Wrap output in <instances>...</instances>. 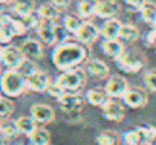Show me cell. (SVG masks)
Masks as SVG:
<instances>
[{
  "instance_id": "obj_1",
  "label": "cell",
  "mask_w": 156,
  "mask_h": 145,
  "mask_svg": "<svg viewBox=\"0 0 156 145\" xmlns=\"http://www.w3.org/2000/svg\"><path fill=\"white\" fill-rule=\"evenodd\" d=\"M86 58H87V50L80 43H61L52 52V63L61 72L75 69Z\"/></svg>"
},
{
  "instance_id": "obj_2",
  "label": "cell",
  "mask_w": 156,
  "mask_h": 145,
  "mask_svg": "<svg viewBox=\"0 0 156 145\" xmlns=\"http://www.w3.org/2000/svg\"><path fill=\"white\" fill-rule=\"evenodd\" d=\"M26 90L25 77L17 70L8 69L0 75V92H3L8 98H17Z\"/></svg>"
},
{
  "instance_id": "obj_3",
  "label": "cell",
  "mask_w": 156,
  "mask_h": 145,
  "mask_svg": "<svg viewBox=\"0 0 156 145\" xmlns=\"http://www.w3.org/2000/svg\"><path fill=\"white\" fill-rule=\"evenodd\" d=\"M84 74L81 69H69L64 70L63 74L55 80V83L60 86L63 92H76L83 84H84Z\"/></svg>"
},
{
  "instance_id": "obj_4",
  "label": "cell",
  "mask_w": 156,
  "mask_h": 145,
  "mask_svg": "<svg viewBox=\"0 0 156 145\" xmlns=\"http://www.w3.org/2000/svg\"><path fill=\"white\" fill-rule=\"evenodd\" d=\"M116 64L121 70L129 72V74H136V72L142 70V67L145 66V60L133 52H122L118 58H116Z\"/></svg>"
},
{
  "instance_id": "obj_5",
  "label": "cell",
  "mask_w": 156,
  "mask_h": 145,
  "mask_svg": "<svg viewBox=\"0 0 156 145\" xmlns=\"http://www.w3.org/2000/svg\"><path fill=\"white\" fill-rule=\"evenodd\" d=\"M122 101L130 109H141L148 102V95L139 87H129L127 92L122 95Z\"/></svg>"
},
{
  "instance_id": "obj_6",
  "label": "cell",
  "mask_w": 156,
  "mask_h": 145,
  "mask_svg": "<svg viewBox=\"0 0 156 145\" xmlns=\"http://www.w3.org/2000/svg\"><path fill=\"white\" fill-rule=\"evenodd\" d=\"M75 37L80 41V44H92L100 37V28L92 22H83L75 32Z\"/></svg>"
},
{
  "instance_id": "obj_7",
  "label": "cell",
  "mask_w": 156,
  "mask_h": 145,
  "mask_svg": "<svg viewBox=\"0 0 156 145\" xmlns=\"http://www.w3.org/2000/svg\"><path fill=\"white\" fill-rule=\"evenodd\" d=\"M25 58V55L22 54L20 47H16V46H5L2 47V54H0V61H2L8 69H17L19 64L22 63V60Z\"/></svg>"
},
{
  "instance_id": "obj_8",
  "label": "cell",
  "mask_w": 156,
  "mask_h": 145,
  "mask_svg": "<svg viewBox=\"0 0 156 145\" xmlns=\"http://www.w3.org/2000/svg\"><path fill=\"white\" fill-rule=\"evenodd\" d=\"M127 89H129V83L121 75L110 77L106 83V87H104L109 98H122V95L127 92Z\"/></svg>"
},
{
  "instance_id": "obj_9",
  "label": "cell",
  "mask_w": 156,
  "mask_h": 145,
  "mask_svg": "<svg viewBox=\"0 0 156 145\" xmlns=\"http://www.w3.org/2000/svg\"><path fill=\"white\" fill-rule=\"evenodd\" d=\"M25 83H26V89L28 90L41 93V92H46L51 80H49V77L44 74V72L35 70L34 74H31V75H28L25 78Z\"/></svg>"
},
{
  "instance_id": "obj_10",
  "label": "cell",
  "mask_w": 156,
  "mask_h": 145,
  "mask_svg": "<svg viewBox=\"0 0 156 145\" xmlns=\"http://www.w3.org/2000/svg\"><path fill=\"white\" fill-rule=\"evenodd\" d=\"M103 116L107 121H113V122H119L124 119V105L115 99H107L103 105Z\"/></svg>"
},
{
  "instance_id": "obj_11",
  "label": "cell",
  "mask_w": 156,
  "mask_h": 145,
  "mask_svg": "<svg viewBox=\"0 0 156 145\" xmlns=\"http://www.w3.org/2000/svg\"><path fill=\"white\" fill-rule=\"evenodd\" d=\"M121 6L116 0H101L97 2V8H95V16L100 19H113L118 12H119Z\"/></svg>"
},
{
  "instance_id": "obj_12",
  "label": "cell",
  "mask_w": 156,
  "mask_h": 145,
  "mask_svg": "<svg viewBox=\"0 0 156 145\" xmlns=\"http://www.w3.org/2000/svg\"><path fill=\"white\" fill-rule=\"evenodd\" d=\"M31 118L40 124H49L55 118V112L52 107L46 104H34L31 107Z\"/></svg>"
},
{
  "instance_id": "obj_13",
  "label": "cell",
  "mask_w": 156,
  "mask_h": 145,
  "mask_svg": "<svg viewBox=\"0 0 156 145\" xmlns=\"http://www.w3.org/2000/svg\"><path fill=\"white\" fill-rule=\"evenodd\" d=\"M147 130L148 127H135L122 134L126 145H147Z\"/></svg>"
},
{
  "instance_id": "obj_14",
  "label": "cell",
  "mask_w": 156,
  "mask_h": 145,
  "mask_svg": "<svg viewBox=\"0 0 156 145\" xmlns=\"http://www.w3.org/2000/svg\"><path fill=\"white\" fill-rule=\"evenodd\" d=\"M60 107L64 112H73L76 109H80L83 104V96L78 95L75 92H64L60 98H58Z\"/></svg>"
},
{
  "instance_id": "obj_15",
  "label": "cell",
  "mask_w": 156,
  "mask_h": 145,
  "mask_svg": "<svg viewBox=\"0 0 156 145\" xmlns=\"http://www.w3.org/2000/svg\"><path fill=\"white\" fill-rule=\"evenodd\" d=\"M37 32H38V37L43 43H46L48 46H52L57 43V38H55V29H54V25L52 22H48V20H41L40 19V23L37 26Z\"/></svg>"
},
{
  "instance_id": "obj_16",
  "label": "cell",
  "mask_w": 156,
  "mask_h": 145,
  "mask_svg": "<svg viewBox=\"0 0 156 145\" xmlns=\"http://www.w3.org/2000/svg\"><path fill=\"white\" fill-rule=\"evenodd\" d=\"M20 50L28 58H41L43 57V46L34 38H28L22 43Z\"/></svg>"
},
{
  "instance_id": "obj_17",
  "label": "cell",
  "mask_w": 156,
  "mask_h": 145,
  "mask_svg": "<svg viewBox=\"0 0 156 145\" xmlns=\"http://www.w3.org/2000/svg\"><path fill=\"white\" fill-rule=\"evenodd\" d=\"M121 22L118 19H107L103 25V28L100 29V34L104 37V40H113L118 38L119 35V29H121Z\"/></svg>"
},
{
  "instance_id": "obj_18",
  "label": "cell",
  "mask_w": 156,
  "mask_h": 145,
  "mask_svg": "<svg viewBox=\"0 0 156 145\" xmlns=\"http://www.w3.org/2000/svg\"><path fill=\"white\" fill-rule=\"evenodd\" d=\"M86 69H87V72L92 77H97V78H107L109 77V66L104 61H101V60L95 58V60L87 61Z\"/></svg>"
},
{
  "instance_id": "obj_19",
  "label": "cell",
  "mask_w": 156,
  "mask_h": 145,
  "mask_svg": "<svg viewBox=\"0 0 156 145\" xmlns=\"http://www.w3.org/2000/svg\"><path fill=\"white\" fill-rule=\"evenodd\" d=\"M101 50H103L106 55H109V57H112V58L116 60V58L124 52V44H122L118 38L104 40V41L101 43Z\"/></svg>"
},
{
  "instance_id": "obj_20",
  "label": "cell",
  "mask_w": 156,
  "mask_h": 145,
  "mask_svg": "<svg viewBox=\"0 0 156 145\" xmlns=\"http://www.w3.org/2000/svg\"><path fill=\"white\" fill-rule=\"evenodd\" d=\"M109 99L104 89H90L86 92V101L94 107H101Z\"/></svg>"
},
{
  "instance_id": "obj_21",
  "label": "cell",
  "mask_w": 156,
  "mask_h": 145,
  "mask_svg": "<svg viewBox=\"0 0 156 145\" xmlns=\"http://www.w3.org/2000/svg\"><path fill=\"white\" fill-rule=\"evenodd\" d=\"M12 12L19 16V19L26 17L34 12V2L32 0H14L12 2Z\"/></svg>"
},
{
  "instance_id": "obj_22",
  "label": "cell",
  "mask_w": 156,
  "mask_h": 145,
  "mask_svg": "<svg viewBox=\"0 0 156 145\" xmlns=\"http://www.w3.org/2000/svg\"><path fill=\"white\" fill-rule=\"evenodd\" d=\"M28 137L32 145H49V140H51L49 131L46 128H38V127H35L32 133L28 134Z\"/></svg>"
},
{
  "instance_id": "obj_23",
  "label": "cell",
  "mask_w": 156,
  "mask_h": 145,
  "mask_svg": "<svg viewBox=\"0 0 156 145\" xmlns=\"http://www.w3.org/2000/svg\"><path fill=\"white\" fill-rule=\"evenodd\" d=\"M95 8H97V0H81L76 6V12L80 19H89L95 16Z\"/></svg>"
},
{
  "instance_id": "obj_24",
  "label": "cell",
  "mask_w": 156,
  "mask_h": 145,
  "mask_svg": "<svg viewBox=\"0 0 156 145\" xmlns=\"http://www.w3.org/2000/svg\"><path fill=\"white\" fill-rule=\"evenodd\" d=\"M14 125H16V128H17V131L19 133H23V134H31L32 133V130L37 127L35 125V121L31 118V116H20V118H17L16 121H14Z\"/></svg>"
},
{
  "instance_id": "obj_25",
  "label": "cell",
  "mask_w": 156,
  "mask_h": 145,
  "mask_svg": "<svg viewBox=\"0 0 156 145\" xmlns=\"http://www.w3.org/2000/svg\"><path fill=\"white\" fill-rule=\"evenodd\" d=\"M118 38H121L122 41H127V43H133L139 38V31L133 25H121Z\"/></svg>"
},
{
  "instance_id": "obj_26",
  "label": "cell",
  "mask_w": 156,
  "mask_h": 145,
  "mask_svg": "<svg viewBox=\"0 0 156 145\" xmlns=\"http://www.w3.org/2000/svg\"><path fill=\"white\" fill-rule=\"evenodd\" d=\"M139 12H141L142 22H145V23H148V25L153 26V23L156 22V5L154 3H150V2H145L139 8Z\"/></svg>"
},
{
  "instance_id": "obj_27",
  "label": "cell",
  "mask_w": 156,
  "mask_h": 145,
  "mask_svg": "<svg viewBox=\"0 0 156 145\" xmlns=\"http://www.w3.org/2000/svg\"><path fill=\"white\" fill-rule=\"evenodd\" d=\"M58 14H60V11H58L52 3H49V5L44 3V5H41V6L38 8V11H37V16H38L41 20H48V22L57 20Z\"/></svg>"
},
{
  "instance_id": "obj_28",
  "label": "cell",
  "mask_w": 156,
  "mask_h": 145,
  "mask_svg": "<svg viewBox=\"0 0 156 145\" xmlns=\"http://www.w3.org/2000/svg\"><path fill=\"white\" fill-rule=\"evenodd\" d=\"M97 143L98 145H118L119 136L115 131H103L97 136Z\"/></svg>"
},
{
  "instance_id": "obj_29",
  "label": "cell",
  "mask_w": 156,
  "mask_h": 145,
  "mask_svg": "<svg viewBox=\"0 0 156 145\" xmlns=\"http://www.w3.org/2000/svg\"><path fill=\"white\" fill-rule=\"evenodd\" d=\"M17 72H19V74L20 75H23L25 78L28 77V75H31V74H34V72L37 70V66H35V63L32 61V60H29V58H23L22 60V63L19 64V67L16 69Z\"/></svg>"
},
{
  "instance_id": "obj_30",
  "label": "cell",
  "mask_w": 156,
  "mask_h": 145,
  "mask_svg": "<svg viewBox=\"0 0 156 145\" xmlns=\"http://www.w3.org/2000/svg\"><path fill=\"white\" fill-rule=\"evenodd\" d=\"M81 20H80V17H75V16H66L64 17V22H63V28L67 31V32H70V34H75L76 31H78V28L81 26Z\"/></svg>"
},
{
  "instance_id": "obj_31",
  "label": "cell",
  "mask_w": 156,
  "mask_h": 145,
  "mask_svg": "<svg viewBox=\"0 0 156 145\" xmlns=\"http://www.w3.org/2000/svg\"><path fill=\"white\" fill-rule=\"evenodd\" d=\"M144 84L148 92L156 93V69H150L144 75Z\"/></svg>"
},
{
  "instance_id": "obj_32",
  "label": "cell",
  "mask_w": 156,
  "mask_h": 145,
  "mask_svg": "<svg viewBox=\"0 0 156 145\" xmlns=\"http://www.w3.org/2000/svg\"><path fill=\"white\" fill-rule=\"evenodd\" d=\"M14 112V104L11 99L8 98H2L0 96V118L2 116H8Z\"/></svg>"
},
{
  "instance_id": "obj_33",
  "label": "cell",
  "mask_w": 156,
  "mask_h": 145,
  "mask_svg": "<svg viewBox=\"0 0 156 145\" xmlns=\"http://www.w3.org/2000/svg\"><path fill=\"white\" fill-rule=\"evenodd\" d=\"M0 131H2V133L5 134V137H6V139H9V137H16V136L19 134V131H17V128H16L14 122L2 124V127H0Z\"/></svg>"
},
{
  "instance_id": "obj_34",
  "label": "cell",
  "mask_w": 156,
  "mask_h": 145,
  "mask_svg": "<svg viewBox=\"0 0 156 145\" xmlns=\"http://www.w3.org/2000/svg\"><path fill=\"white\" fill-rule=\"evenodd\" d=\"M11 26H12L14 35H23L28 31V28L25 26V23L22 22V19H11Z\"/></svg>"
},
{
  "instance_id": "obj_35",
  "label": "cell",
  "mask_w": 156,
  "mask_h": 145,
  "mask_svg": "<svg viewBox=\"0 0 156 145\" xmlns=\"http://www.w3.org/2000/svg\"><path fill=\"white\" fill-rule=\"evenodd\" d=\"M46 92H48V93H49L51 96L57 98V99H58V98H60V96H61V95L64 93V92H63V90L60 89V86H58V84H57L55 81H54V83H49V86H48Z\"/></svg>"
},
{
  "instance_id": "obj_36",
  "label": "cell",
  "mask_w": 156,
  "mask_h": 145,
  "mask_svg": "<svg viewBox=\"0 0 156 145\" xmlns=\"http://www.w3.org/2000/svg\"><path fill=\"white\" fill-rule=\"evenodd\" d=\"M147 145H156V127H148V130H147Z\"/></svg>"
},
{
  "instance_id": "obj_37",
  "label": "cell",
  "mask_w": 156,
  "mask_h": 145,
  "mask_svg": "<svg viewBox=\"0 0 156 145\" xmlns=\"http://www.w3.org/2000/svg\"><path fill=\"white\" fill-rule=\"evenodd\" d=\"M70 3V0H52V5L58 9V11H64Z\"/></svg>"
},
{
  "instance_id": "obj_38",
  "label": "cell",
  "mask_w": 156,
  "mask_h": 145,
  "mask_svg": "<svg viewBox=\"0 0 156 145\" xmlns=\"http://www.w3.org/2000/svg\"><path fill=\"white\" fill-rule=\"evenodd\" d=\"M124 2L129 5V6H132V8H136V9H139L147 0H124Z\"/></svg>"
},
{
  "instance_id": "obj_39",
  "label": "cell",
  "mask_w": 156,
  "mask_h": 145,
  "mask_svg": "<svg viewBox=\"0 0 156 145\" xmlns=\"http://www.w3.org/2000/svg\"><path fill=\"white\" fill-rule=\"evenodd\" d=\"M0 145H8V139L5 137V134L0 131Z\"/></svg>"
},
{
  "instance_id": "obj_40",
  "label": "cell",
  "mask_w": 156,
  "mask_h": 145,
  "mask_svg": "<svg viewBox=\"0 0 156 145\" xmlns=\"http://www.w3.org/2000/svg\"><path fill=\"white\" fill-rule=\"evenodd\" d=\"M11 2H14V0H0V3H11Z\"/></svg>"
},
{
  "instance_id": "obj_41",
  "label": "cell",
  "mask_w": 156,
  "mask_h": 145,
  "mask_svg": "<svg viewBox=\"0 0 156 145\" xmlns=\"http://www.w3.org/2000/svg\"><path fill=\"white\" fill-rule=\"evenodd\" d=\"M153 28H156V22H154V23H153Z\"/></svg>"
},
{
  "instance_id": "obj_42",
  "label": "cell",
  "mask_w": 156,
  "mask_h": 145,
  "mask_svg": "<svg viewBox=\"0 0 156 145\" xmlns=\"http://www.w3.org/2000/svg\"><path fill=\"white\" fill-rule=\"evenodd\" d=\"M0 75H2V67H0Z\"/></svg>"
},
{
  "instance_id": "obj_43",
  "label": "cell",
  "mask_w": 156,
  "mask_h": 145,
  "mask_svg": "<svg viewBox=\"0 0 156 145\" xmlns=\"http://www.w3.org/2000/svg\"><path fill=\"white\" fill-rule=\"evenodd\" d=\"M0 127H2V119H0Z\"/></svg>"
},
{
  "instance_id": "obj_44",
  "label": "cell",
  "mask_w": 156,
  "mask_h": 145,
  "mask_svg": "<svg viewBox=\"0 0 156 145\" xmlns=\"http://www.w3.org/2000/svg\"><path fill=\"white\" fill-rule=\"evenodd\" d=\"M0 54H2V47H0Z\"/></svg>"
},
{
  "instance_id": "obj_45",
  "label": "cell",
  "mask_w": 156,
  "mask_h": 145,
  "mask_svg": "<svg viewBox=\"0 0 156 145\" xmlns=\"http://www.w3.org/2000/svg\"><path fill=\"white\" fill-rule=\"evenodd\" d=\"M154 5H156V0H154Z\"/></svg>"
},
{
  "instance_id": "obj_46",
  "label": "cell",
  "mask_w": 156,
  "mask_h": 145,
  "mask_svg": "<svg viewBox=\"0 0 156 145\" xmlns=\"http://www.w3.org/2000/svg\"><path fill=\"white\" fill-rule=\"evenodd\" d=\"M19 145H22V143H19Z\"/></svg>"
}]
</instances>
